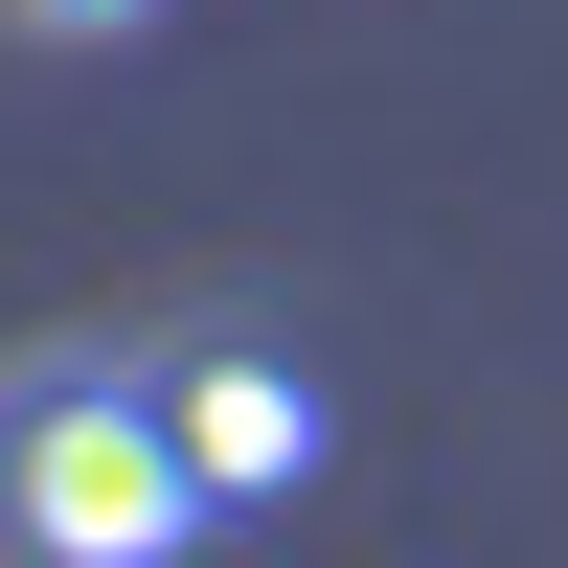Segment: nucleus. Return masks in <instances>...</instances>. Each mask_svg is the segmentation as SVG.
<instances>
[{
	"mask_svg": "<svg viewBox=\"0 0 568 568\" xmlns=\"http://www.w3.org/2000/svg\"><path fill=\"white\" fill-rule=\"evenodd\" d=\"M0 23H23V45H136L160 0H0Z\"/></svg>",
	"mask_w": 568,
	"mask_h": 568,
	"instance_id": "nucleus-3",
	"label": "nucleus"
},
{
	"mask_svg": "<svg viewBox=\"0 0 568 568\" xmlns=\"http://www.w3.org/2000/svg\"><path fill=\"white\" fill-rule=\"evenodd\" d=\"M227 500H205V455H182V387L160 364H114V342H45V364H0V546L23 568H182Z\"/></svg>",
	"mask_w": 568,
	"mask_h": 568,
	"instance_id": "nucleus-1",
	"label": "nucleus"
},
{
	"mask_svg": "<svg viewBox=\"0 0 568 568\" xmlns=\"http://www.w3.org/2000/svg\"><path fill=\"white\" fill-rule=\"evenodd\" d=\"M182 455H205V500H296L318 478V387L296 364H182Z\"/></svg>",
	"mask_w": 568,
	"mask_h": 568,
	"instance_id": "nucleus-2",
	"label": "nucleus"
}]
</instances>
